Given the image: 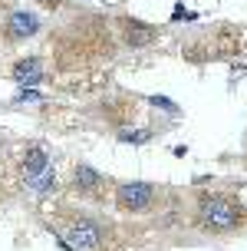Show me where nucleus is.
Instances as JSON below:
<instances>
[{
  "instance_id": "f257e3e1",
  "label": "nucleus",
  "mask_w": 247,
  "mask_h": 251,
  "mask_svg": "<svg viewBox=\"0 0 247 251\" xmlns=\"http://www.w3.org/2000/svg\"><path fill=\"white\" fill-rule=\"evenodd\" d=\"M191 225L208 235V238H224V235H237L247 228V208L234 195H201L195 208Z\"/></svg>"
},
{
  "instance_id": "f03ea898",
  "label": "nucleus",
  "mask_w": 247,
  "mask_h": 251,
  "mask_svg": "<svg viewBox=\"0 0 247 251\" xmlns=\"http://www.w3.org/2000/svg\"><path fill=\"white\" fill-rule=\"evenodd\" d=\"M106 241V228L92 215H73L60 231L63 251H99Z\"/></svg>"
},
{
  "instance_id": "7ed1b4c3",
  "label": "nucleus",
  "mask_w": 247,
  "mask_h": 251,
  "mask_svg": "<svg viewBox=\"0 0 247 251\" xmlns=\"http://www.w3.org/2000/svg\"><path fill=\"white\" fill-rule=\"evenodd\" d=\"M158 195V188L145 182V178H135V182H119L115 185V208L125 215H142L152 208V201Z\"/></svg>"
},
{
  "instance_id": "20e7f679",
  "label": "nucleus",
  "mask_w": 247,
  "mask_h": 251,
  "mask_svg": "<svg viewBox=\"0 0 247 251\" xmlns=\"http://www.w3.org/2000/svg\"><path fill=\"white\" fill-rule=\"evenodd\" d=\"M69 188H73L79 199H102V188H106V176L92 169V165L79 162L73 165V172H69Z\"/></svg>"
},
{
  "instance_id": "39448f33",
  "label": "nucleus",
  "mask_w": 247,
  "mask_h": 251,
  "mask_svg": "<svg viewBox=\"0 0 247 251\" xmlns=\"http://www.w3.org/2000/svg\"><path fill=\"white\" fill-rule=\"evenodd\" d=\"M37 33H40V17L33 10H13L3 20V40L7 43H23V40H33Z\"/></svg>"
},
{
  "instance_id": "423d86ee",
  "label": "nucleus",
  "mask_w": 247,
  "mask_h": 251,
  "mask_svg": "<svg viewBox=\"0 0 247 251\" xmlns=\"http://www.w3.org/2000/svg\"><path fill=\"white\" fill-rule=\"evenodd\" d=\"M119 33H122V43L132 47V50H142V47H152L158 40V26L145 24L138 17H119Z\"/></svg>"
},
{
  "instance_id": "0eeeda50",
  "label": "nucleus",
  "mask_w": 247,
  "mask_h": 251,
  "mask_svg": "<svg viewBox=\"0 0 247 251\" xmlns=\"http://www.w3.org/2000/svg\"><path fill=\"white\" fill-rule=\"evenodd\" d=\"M10 79L17 86H26V89H37L43 83V60L40 56H23L10 66Z\"/></svg>"
},
{
  "instance_id": "6e6552de",
  "label": "nucleus",
  "mask_w": 247,
  "mask_h": 251,
  "mask_svg": "<svg viewBox=\"0 0 247 251\" xmlns=\"http://www.w3.org/2000/svg\"><path fill=\"white\" fill-rule=\"evenodd\" d=\"M20 169H23V178H26V182H33V178L46 176L49 169H53V162H49V152L43 149V146H30V149L23 152V159H20Z\"/></svg>"
},
{
  "instance_id": "1a4fd4ad",
  "label": "nucleus",
  "mask_w": 247,
  "mask_h": 251,
  "mask_svg": "<svg viewBox=\"0 0 247 251\" xmlns=\"http://www.w3.org/2000/svg\"><path fill=\"white\" fill-rule=\"evenodd\" d=\"M148 139H152L148 129H122L119 132V142H125V146H145Z\"/></svg>"
},
{
  "instance_id": "9d476101",
  "label": "nucleus",
  "mask_w": 247,
  "mask_h": 251,
  "mask_svg": "<svg viewBox=\"0 0 247 251\" xmlns=\"http://www.w3.org/2000/svg\"><path fill=\"white\" fill-rule=\"evenodd\" d=\"M26 185H33L40 192V195H49L53 188H56V176H53V169H49L46 176H40V178H33V182H26Z\"/></svg>"
},
{
  "instance_id": "9b49d317",
  "label": "nucleus",
  "mask_w": 247,
  "mask_h": 251,
  "mask_svg": "<svg viewBox=\"0 0 247 251\" xmlns=\"http://www.w3.org/2000/svg\"><path fill=\"white\" fill-rule=\"evenodd\" d=\"M148 102H152L155 109H165L168 116H178V106H175L172 100H165V96H148Z\"/></svg>"
},
{
  "instance_id": "f8f14e48",
  "label": "nucleus",
  "mask_w": 247,
  "mask_h": 251,
  "mask_svg": "<svg viewBox=\"0 0 247 251\" xmlns=\"http://www.w3.org/2000/svg\"><path fill=\"white\" fill-rule=\"evenodd\" d=\"M43 96H40L37 89H26V86H20L17 89V96H13V102H40Z\"/></svg>"
},
{
  "instance_id": "ddd939ff",
  "label": "nucleus",
  "mask_w": 247,
  "mask_h": 251,
  "mask_svg": "<svg viewBox=\"0 0 247 251\" xmlns=\"http://www.w3.org/2000/svg\"><path fill=\"white\" fill-rule=\"evenodd\" d=\"M40 3H49V7H56V3H60V0H40Z\"/></svg>"
}]
</instances>
